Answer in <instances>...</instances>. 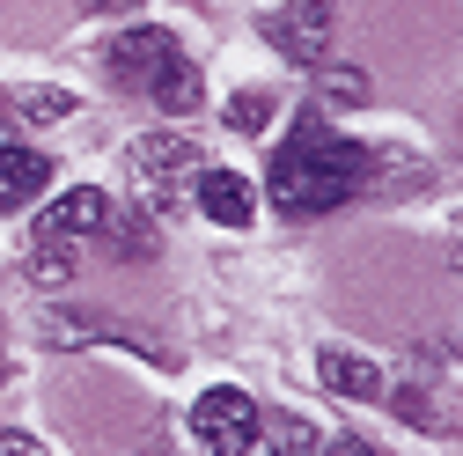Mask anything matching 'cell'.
<instances>
[{
    "instance_id": "obj_1",
    "label": "cell",
    "mask_w": 463,
    "mask_h": 456,
    "mask_svg": "<svg viewBox=\"0 0 463 456\" xmlns=\"http://www.w3.org/2000/svg\"><path fill=\"white\" fill-rule=\"evenodd\" d=\"M361 185H368V147H361V140H345V133H331L324 119H302L295 133H287V147L272 155V169H265L272 206H279V214H295V221L345 206Z\"/></svg>"
},
{
    "instance_id": "obj_2",
    "label": "cell",
    "mask_w": 463,
    "mask_h": 456,
    "mask_svg": "<svg viewBox=\"0 0 463 456\" xmlns=\"http://www.w3.org/2000/svg\"><path fill=\"white\" fill-rule=\"evenodd\" d=\"M192 434H199L206 456H250L258 434H265V413L250 405V390L213 383V390H199V405H192Z\"/></svg>"
},
{
    "instance_id": "obj_3",
    "label": "cell",
    "mask_w": 463,
    "mask_h": 456,
    "mask_svg": "<svg viewBox=\"0 0 463 456\" xmlns=\"http://www.w3.org/2000/svg\"><path fill=\"white\" fill-rule=\"evenodd\" d=\"M184 60V44L169 37V30H155V23H133V30H118L110 37V52H103V67H110V81H126V89H155L169 67Z\"/></svg>"
},
{
    "instance_id": "obj_4",
    "label": "cell",
    "mask_w": 463,
    "mask_h": 456,
    "mask_svg": "<svg viewBox=\"0 0 463 456\" xmlns=\"http://www.w3.org/2000/svg\"><path fill=\"white\" fill-rule=\"evenodd\" d=\"M265 44L279 60H295V67H317L331 52V0H295V8L265 15Z\"/></svg>"
},
{
    "instance_id": "obj_5",
    "label": "cell",
    "mask_w": 463,
    "mask_h": 456,
    "mask_svg": "<svg viewBox=\"0 0 463 456\" xmlns=\"http://www.w3.org/2000/svg\"><path fill=\"white\" fill-rule=\"evenodd\" d=\"M103 221H110V199H103L96 185H74V192H60V199L37 214V243H67V251H81V243L103 236Z\"/></svg>"
},
{
    "instance_id": "obj_6",
    "label": "cell",
    "mask_w": 463,
    "mask_h": 456,
    "mask_svg": "<svg viewBox=\"0 0 463 456\" xmlns=\"http://www.w3.org/2000/svg\"><path fill=\"white\" fill-rule=\"evenodd\" d=\"M133 162H140V177H147L155 192H192V177H199V147L177 140V133H147V140H133Z\"/></svg>"
},
{
    "instance_id": "obj_7",
    "label": "cell",
    "mask_w": 463,
    "mask_h": 456,
    "mask_svg": "<svg viewBox=\"0 0 463 456\" xmlns=\"http://www.w3.org/2000/svg\"><path fill=\"white\" fill-rule=\"evenodd\" d=\"M192 199H199V214L221 221V228H250V214H258V192H250V177H236V169H199V177H192Z\"/></svg>"
},
{
    "instance_id": "obj_8",
    "label": "cell",
    "mask_w": 463,
    "mask_h": 456,
    "mask_svg": "<svg viewBox=\"0 0 463 456\" xmlns=\"http://www.w3.org/2000/svg\"><path fill=\"white\" fill-rule=\"evenodd\" d=\"M44 185H52V162H44L37 147H23V140H8V133H0V214L30 206Z\"/></svg>"
},
{
    "instance_id": "obj_9",
    "label": "cell",
    "mask_w": 463,
    "mask_h": 456,
    "mask_svg": "<svg viewBox=\"0 0 463 456\" xmlns=\"http://www.w3.org/2000/svg\"><path fill=\"white\" fill-rule=\"evenodd\" d=\"M317 383L331 390V397H383V368L368 361V354H345V347H324L317 354Z\"/></svg>"
},
{
    "instance_id": "obj_10",
    "label": "cell",
    "mask_w": 463,
    "mask_h": 456,
    "mask_svg": "<svg viewBox=\"0 0 463 456\" xmlns=\"http://www.w3.org/2000/svg\"><path fill=\"white\" fill-rule=\"evenodd\" d=\"M147 96L169 110V119H192V110H199V96H206V81H199V67H192V60H177V67H169Z\"/></svg>"
},
{
    "instance_id": "obj_11",
    "label": "cell",
    "mask_w": 463,
    "mask_h": 456,
    "mask_svg": "<svg viewBox=\"0 0 463 456\" xmlns=\"http://www.w3.org/2000/svg\"><path fill=\"white\" fill-rule=\"evenodd\" d=\"M74 251L67 243H37V258H30V280H44V288H60V280H74Z\"/></svg>"
},
{
    "instance_id": "obj_12",
    "label": "cell",
    "mask_w": 463,
    "mask_h": 456,
    "mask_svg": "<svg viewBox=\"0 0 463 456\" xmlns=\"http://www.w3.org/2000/svg\"><path fill=\"white\" fill-rule=\"evenodd\" d=\"M272 119V96H258V89H243L236 103H228V133H258Z\"/></svg>"
},
{
    "instance_id": "obj_13",
    "label": "cell",
    "mask_w": 463,
    "mask_h": 456,
    "mask_svg": "<svg viewBox=\"0 0 463 456\" xmlns=\"http://www.w3.org/2000/svg\"><path fill=\"white\" fill-rule=\"evenodd\" d=\"M324 103H338V110H345V103H368V74L331 67V74H324Z\"/></svg>"
},
{
    "instance_id": "obj_14",
    "label": "cell",
    "mask_w": 463,
    "mask_h": 456,
    "mask_svg": "<svg viewBox=\"0 0 463 456\" xmlns=\"http://www.w3.org/2000/svg\"><path fill=\"white\" fill-rule=\"evenodd\" d=\"M74 110V96H60V89H30L23 96V119H67Z\"/></svg>"
},
{
    "instance_id": "obj_15",
    "label": "cell",
    "mask_w": 463,
    "mask_h": 456,
    "mask_svg": "<svg viewBox=\"0 0 463 456\" xmlns=\"http://www.w3.org/2000/svg\"><path fill=\"white\" fill-rule=\"evenodd\" d=\"M272 456H317V427H295V420H287L279 427V449Z\"/></svg>"
},
{
    "instance_id": "obj_16",
    "label": "cell",
    "mask_w": 463,
    "mask_h": 456,
    "mask_svg": "<svg viewBox=\"0 0 463 456\" xmlns=\"http://www.w3.org/2000/svg\"><path fill=\"white\" fill-rule=\"evenodd\" d=\"M0 456H44V442L23 434V427H8V434H0Z\"/></svg>"
},
{
    "instance_id": "obj_17",
    "label": "cell",
    "mask_w": 463,
    "mask_h": 456,
    "mask_svg": "<svg viewBox=\"0 0 463 456\" xmlns=\"http://www.w3.org/2000/svg\"><path fill=\"white\" fill-rule=\"evenodd\" d=\"M317 456H375L368 442H331V449H317Z\"/></svg>"
},
{
    "instance_id": "obj_18",
    "label": "cell",
    "mask_w": 463,
    "mask_h": 456,
    "mask_svg": "<svg viewBox=\"0 0 463 456\" xmlns=\"http://www.w3.org/2000/svg\"><path fill=\"white\" fill-rule=\"evenodd\" d=\"M89 8H96V15H133L140 0H89Z\"/></svg>"
}]
</instances>
